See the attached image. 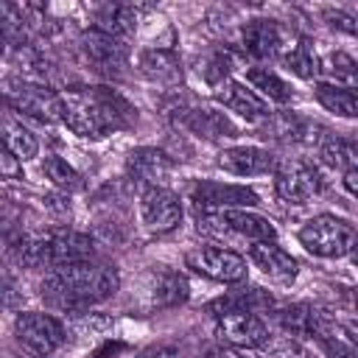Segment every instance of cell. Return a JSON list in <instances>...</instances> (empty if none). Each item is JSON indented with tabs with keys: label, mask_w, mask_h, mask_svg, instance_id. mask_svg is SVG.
<instances>
[{
	"label": "cell",
	"mask_w": 358,
	"mask_h": 358,
	"mask_svg": "<svg viewBox=\"0 0 358 358\" xmlns=\"http://www.w3.org/2000/svg\"><path fill=\"white\" fill-rule=\"evenodd\" d=\"M59 120L78 137L101 140L137 123V109L112 87H67L59 92Z\"/></svg>",
	"instance_id": "obj_1"
},
{
	"label": "cell",
	"mask_w": 358,
	"mask_h": 358,
	"mask_svg": "<svg viewBox=\"0 0 358 358\" xmlns=\"http://www.w3.org/2000/svg\"><path fill=\"white\" fill-rule=\"evenodd\" d=\"M120 288V274L109 263L81 260L62 268H50L42 280V296L59 310H84L115 296Z\"/></svg>",
	"instance_id": "obj_2"
},
{
	"label": "cell",
	"mask_w": 358,
	"mask_h": 358,
	"mask_svg": "<svg viewBox=\"0 0 358 358\" xmlns=\"http://www.w3.org/2000/svg\"><path fill=\"white\" fill-rule=\"evenodd\" d=\"M17 263L25 268H62L70 263L92 260L95 241L76 229H48L39 235L22 238L17 246H11Z\"/></svg>",
	"instance_id": "obj_3"
},
{
	"label": "cell",
	"mask_w": 358,
	"mask_h": 358,
	"mask_svg": "<svg viewBox=\"0 0 358 358\" xmlns=\"http://www.w3.org/2000/svg\"><path fill=\"white\" fill-rule=\"evenodd\" d=\"M199 232L210 235V238H243L249 243H260V241H274L277 229L274 224L255 213V210H210V213H199L196 215Z\"/></svg>",
	"instance_id": "obj_4"
},
{
	"label": "cell",
	"mask_w": 358,
	"mask_h": 358,
	"mask_svg": "<svg viewBox=\"0 0 358 358\" xmlns=\"http://www.w3.org/2000/svg\"><path fill=\"white\" fill-rule=\"evenodd\" d=\"M187 296H190L187 277L171 266H148L140 274L137 291H134V302L145 313L176 308L182 302H187Z\"/></svg>",
	"instance_id": "obj_5"
},
{
	"label": "cell",
	"mask_w": 358,
	"mask_h": 358,
	"mask_svg": "<svg viewBox=\"0 0 358 358\" xmlns=\"http://www.w3.org/2000/svg\"><path fill=\"white\" fill-rule=\"evenodd\" d=\"M299 243L316 257H344L355 246V227L338 215H316L299 229Z\"/></svg>",
	"instance_id": "obj_6"
},
{
	"label": "cell",
	"mask_w": 358,
	"mask_h": 358,
	"mask_svg": "<svg viewBox=\"0 0 358 358\" xmlns=\"http://www.w3.org/2000/svg\"><path fill=\"white\" fill-rule=\"evenodd\" d=\"M324 187V179L319 168L308 159H285L274 168V190L285 204H308L313 196H319Z\"/></svg>",
	"instance_id": "obj_7"
},
{
	"label": "cell",
	"mask_w": 358,
	"mask_h": 358,
	"mask_svg": "<svg viewBox=\"0 0 358 358\" xmlns=\"http://www.w3.org/2000/svg\"><path fill=\"white\" fill-rule=\"evenodd\" d=\"M14 336L34 355L45 358V355H53L67 341V327L50 313L25 310V313H20L14 319Z\"/></svg>",
	"instance_id": "obj_8"
},
{
	"label": "cell",
	"mask_w": 358,
	"mask_h": 358,
	"mask_svg": "<svg viewBox=\"0 0 358 358\" xmlns=\"http://www.w3.org/2000/svg\"><path fill=\"white\" fill-rule=\"evenodd\" d=\"M185 263L196 274H204L215 282H243L249 274L246 257L232 249H224V246H199V249L187 252Z\"/></svg>",
	"instance_id": "obj_9"
},
{
	"label": "cell",
	"mask_w": 358,
	"mask_h": 358,
	"mask_svg": "<svg viewBox=\"0 0 358 358\" xmlns=\"http://www.w3.org/2000/svg\"><path fill=\"white\" fill-rule=\"evenodd\" d=\"M215 336L232 350H257L266 344L268 324L252 310H224L215 316Z\"/></svg>",
	"instance_id": "obj_10"
},
{
	"label": "cell",
	"mask_w": 358,
	"mask_h": 358,
	"mask_svg": "<svg viewBox=\"0 0 358 358\" xmlns=\"http://www.w3.org/2000/svg\"><path fill=\"white\" fill-rule=\"evenodd\" d=\"M6 103L14 112L31 115L42 123H53L59 120V92H53L45 84L36 81H25V78H14L6 87Z\"/></svg>",
	"instance_id": "obj_11"
},
{
	"label": "cell",
	"mask_w": 358,
	"mask_h": 358,
	"mask_svg": "<svg viewBox=\"0 0 358 358\" xmlns=\"http://www.w3.org/2000/svg\"><path fill=\"white\" fill-rule=\"evenodd\" d=\"M190 199L196 204L199 213H210V210H252L260 199L252 187L246 185H229V182H210V179H201L193 185L190 190Z\"/></svg>",
	"instance_id": "obj_12"
},
{
	"label": "cell",
	"mask_w": 358,
	"mask_h": 358,
	"mask_svg": "<svg viewBox=\"0 0 358 358\" xmlns=\"http://www.w3.org/2000/svg\"><path fill=\"white\" fill-rule=\"evenodd\" d=\"M171 173H173V159L162 148L143 145V148L129 151L126 157V176L140 193L151 187H165Z\"/></svg>",
	"instance_id": "obj_13"
},
{
	"label": "cell",
	"mask_w": 358,
	"mask_h": 358,
	"mask_svg": "<svg viewBox=\"0 0 358 358\" xmlns=\"http://www.w3.org/2000/svg\"><path fill=\"white\" fill-rule=\"evenodd\" d=\"M140 221L148 232L165 235L182 224V201L168 187H151L140 193Z\"/></svg>",
	"instance_id": "obj_14"
},
{
	"label": "cell",
	"mask_w": 358,
	"mask_h": 358,
	"mask_svg": "<svg viewBox=\"0 0 358 358\" xmlns=\"http://www.w3.org/2000/svg\"><path fill=\"white\" fill-rule=\"evenodd\" d=\"M81 53L84 59L106 76H120L129 67V48L123 39H115L109 34H101L95 28L81 34Z\"/></svg>",
	"instance_id": "obj_15"
},
{
	"label": "cell",
	"mask_w": 358,
	"mask_h": 358,
	"mask_svg": "<svg viewBox=\"0 0 358 358\" xmlns=\"http://www.w3.org/2000/svg\"><path fill=\"white\" fill-rule=\"evenodd\" d=\"M241 45L243 53H249L252 59H274L282 56V50L288 48L282 25L266 17H255L241 28Z\"/></svg>",
	"instance_id": "obj_16"
},
{
	"label": "cell",
	"mask_w": 358,
	"mask_h": 358,
	"mask_svg": "<svg viewBox=\"0 0 358 358\" xmlns=\"http://www.w3.org/2000/svg\"><path fill=\"white\" fill-rule=\"evenodd\" d=\"M266 137H274V140H280V143H294V145H319V140L327 134L319 123H313V120H308V117H302V115H296V112H274V115H268V120H266Z\"/></svg>",
	"instance_id": "obj_17"
},
{
	"label": "cell",
	"mask_w": 358,
	"mask_h": 358,
	"mask_svg": "<svg viewBox=\"0 0 358 358\" xmlns=\"http://www.w3.org/2000/svg\"><path fill=\"white\" fill-rule=\"evenodd\" d=\"M218 165L235 176H263V173H274L277 157L260 145H232L218 154Z\"/></svg>",
	"instance_id": "obj_18"
},
{
	"label": "cell",
	"mask_w": 358,
	"mask_h": 358,
	"mask_svg": "<svg viewBox=\"0 0 358 358\" xmlns=\"http://www.w3.org/2000/svg\"><path fill=\"white\" fill-rule=\"evenodd\" d=\"M215 101H218L224 109L235 112L238 117H243V120H249V123L268 120V115H271L268 103H266L255 90H249V87L241 84V81H224V84H218Z\"/></svg>",
	"instance_id": "obj_19"
},
{
	"label": "cell",
	"mask_w": 358,
	"mask_h": 358,
	"mask_svg": "<svg viewBox=\"0 0 358 358\" xmlns=\"http://www.w3.org/2000/svg\"><path fill=\"white\" fill-rule=\"evenodd\" d=\"M249 260L274 282L280 285H291L296 280V260L282 249L277 246L274 241H260V243H249Z\"/></svg>",
	"instance_id": "obj_20"
},
{
	"label": "cell",
	"mask_w": 358,
	"mask_h": 358,
	"mask_svg": "<svg viewBox=\"0 0 358 358\" xmlns=\"http://www.w3.org/2000/svg\"><path fill=\"white\" fill-rule=\"evenodd\" d=\"M137 70L159 87L176 90L182 84V62L171 48H148L137 56Z\"/></svg>",
	"instance_id": "obj_21"
},
{
	"label": "cell",
	"mask_w": 358,
	"mask_h": 358,
	"mask_svg": "<svg viewBox=\"0 0 358 358\" xmlns=\"http://www.w3.org/2000/svg\"><path fill=\"white\" fill-rule=\"evenodd\" d=\"M179 120L185 129H190L193 134L204 137V140H229L238 137V126L229 120V115L215 112V109H204V106H187L179 112Z\"/></svg>",
	"instance_id": "obj_22"
},
{
	"label": "cell",
	"mask_w": 358,
	"mask_h": 358,
	"mask_svg": "<svg viewBox=\"0 0 358 358\" xmlns=\"http://www.w3.org/2000/svg\"><path fill=\"white\" fill-rule=\"evenodd\" d=\"M0 145L17 159V162H28L39 154V140L36 134L14 115V112H3L0 109Z\"/></svg>",
	"instance_id": "obj_23"
},
{
	"label": "cell",
	"mask_w": 358,
	"mask_h": 358,
	"mask_svg": "<svg viewBox=\"0 0 358 358\" xmlns=\"http://www.w3.org/2000/svg\"><path fill=\"white\" fill-rule=\"evenodd\" d=\"M140 6H126V3H106L101 8H95V31L109 34L115 39H123L137 28L140 22Z\"/></svg>",
	"instance_id": "obj_24"
},
{
	"label": "cell",
	"mask_w": 358,
	"mask_h": 358,
	"mask_svg": "<svg viewBox=\"0 0 358 358\" xmlns=\"http://www.w3.org/2000/svg\"><path fill=\"white\" fill-rule=\"evenodd\" d=\"M246 81H249V90H255L266 103L274 101V103H288L294 98V90L285 78H280L274 70L268 67H249L246 70Z\"/></svg>",
	"instance_id": "obj_25"
},
{
	"label": "cell",
	"mask_w": 358,
	"mask_h": 358,
	"mask_svg": "<svg viewBox=\"0 0 358 358\" xmlns=\"http://www.w3.org/2000/svg\"><path fill=\"white\" fill-rule=\"evenodd\" d=\"M316 154L319 159L327 165V168H336L341 173L347 171H355V159H358V151H355V143L347 140V137H336V134H324L316 145Z\"/></svg>",
	"instance_id": "obj_26"
},
{
	"label": "cell",
	"mask_w": 358,
	"mask_h": 358,
	"mask_svg": "<svg viewBox=\"0 0 358 358\" xmlns=\"http://www.w3.org/2000/svg\"><path fill=\"white\" fill-rule=\"evenodd\" d=\"M316 101L338 115V117H355L358 115V98H355V87H338V84H327V81H319L316 84Z\"/></svg>",
	"instance_id": "obj_27"
},
{
	"label": "cell",
	"mask_w": 358,
	"mask_h": 358,
	"mask_svg": "<svg viewBox=\"0 0 358 358\" xmlns=\"http://www.w3.org/2000/svg\"><path fill=\"white\" fill-rule=\"evenodd\" d=\"M280 59H282V64H285L291 73H296L299 78H313V76H319V56H316V50H313V45H310L308 36L294 39V45H288Z\"/></svg>",
	"instance_id": "obj_28"
},
{
	"label": "cell",
	"mask_w": 358,
	"mask_h": 358,
	"mask_svg": "<svg viewBox=\"0 0 358 358\" xmlns=\"http://www.w3.org/2000/svg\"><path fill=\"white\" fill-rule=\"evenodd\" d=\"M274 313H277V322H280L285 336H291V338H313V305L296 302V305L277 308Z\"/></svg>",
	"instance_id": "obj_29"
},
{
	"label": "cell",
	"mask_w": 358,
	"mask_h": 358,
	"mask_svg": "<svg viewBox=\"0 0 358 358\" xmlns=\"http://www.w3.org/2000/svg\"><path fill=\"white\" fill-rule=\"evenodd\" d=\"M319 73L327 76V84H338V87H355V59L347 56L344 50L327 53L319 62Z\"/></svg>",
	"instance_id": "obj_30"
},
{
	"label": "cell",
	"mask_w": 358,
	"mask_h": 358,
	"mask_svg": "<svg viewBox=\"0 0 358 358\" xmlns=\"http://www.w3.org/2000/svg\"><path fill=\"white\" fill-rule=\"evenodd\" d=\"M232 64H235L232 50H229V48H215V50H210L204 59H199V73L204 76L207 84H215V87H218V84L227 81Z\"/></svg>",
	"instance_id": "obj_31"
},
{
	"label": "cell",
	"mask_w": 358,
	"mask_h": 358,
	"mask_svg": "<svg viewBox=\"0 0 358 358\" xmlns=\"http://www.w3.org/2000/svg\"><path fill=\"white\" fill-rule=\"evenodd\" d=\"M42 173L59 187V190H78L81 185H84V179H81V173L67 162V159H62V157H56V154H50V157H45V162H42Z\"/></svg>",
	"instance_id": "obj_32"
},
{
	"label": "cell",
	"mask_w": 358,
	"mask_h": 358,
	"mask_svg": "<svg viewBox=\"0 0 358 358\" xmlns=\"http://www.w3.org/2000/svg\"><path fill=\"white\" fill-rule=\"evenodd\" d=\"M260 358H308V350L302 347L299 338L291 336H268L263 347H257Z\"/></svg>",
	"instance_id": "obj_33"
},
{
	"label": "cell",
	"mask_w": 358,
	"mask_h": 358,
	"mask_svg": "<svg viewBox=\"0 0 358 358\" xmlns=\"http://www.w3.org/2000/svg\"><path fill=\"white\" fill-rule=\"evenodd\" d=\"M330 358H355V341L352 338H344V336H336V338H324L319 341Z\"/></svg>",
	"instance_id": "obj_34"
},
{
	"label": "cell",
	"mask_w": 358,
	"mask_h": 358,
	"mask_svg": "<svg viewBox=\"0 0 358 358\" xmlns=\"http://www.w3.org/2000/svg\"><path fill=\"white\" fill-rule=\"evenodd\" d=\"M20 305H22V294L17 291V285L0 280V310H17Z\"/></svg>",
	"instance_id": "obj_35"
},
{
	"label": "cell",
	"mask_w": 358,
	"mask_h": 358,
	"mask_svg": "<svg viewBox=\"0 0 358 358\" xmlns=\"http://www.w3.org/2000/svg\"><path fill=\"white\" fill-rule=\"evenodd\" d=\"M324 17L330 20L333 28H341L344 34H355V17L352 14H347V11H327Z\"/></svg>",
	"instance_id": "obj_36"
},
{
	"label": "cell",
	"mask_w": 358,
	"mask_h": 358,
	"mask_svg": "<svg viewBox=\"0 0 358 358\" xmlns=\"http://www.w3.org/2000/svg\"><path fill=\"white\" fill-rule=\"evenodd\" d=\"M6 176L8 179H17L20 176V162L0 145V179H6Z\"/></svg>",
	"instance_id": "obj_37"
},
{
	"label": "cell",
	"mask_w": 358,
	"mask_h": 358,
	"mask_svg": "<svg viewBox=\"0 0 358 358\" xmlns=\"http://www.w3.org/2000/svg\"><path fill=\"white\" fill-rule=\"evenodd\" d=\"M134 358H179V350L171 347V344H157V347H148V350L137 352Z\"/></svg>",
	"instance_id": "obj_38"
},
{
	"label": "cell",
	"mask_w": 358,
	"mask_h": 358,
	"mask_svg": "<svg viewBox=\"0 0 358 358\" xmlns=\"http://www.w3.org/2000/svg\"><path fill=\"white\" fill-rule=\"evenodd\" d=\"M201 358H241V355H238V350H232V347H224V344H221V347H210Z\"/></svg>",
	"instance_id": "obj_39"
},
{
	"label": "cell",
	"mask_w": 358,
	"mask_h": 358,
	"mask_svg": "<svg viewBox=\"0 0 358 358\" xmlns=\"http://www.w3.org/2000/svg\"><path fill=\"white\" fill-rule=\"evenodd\" d=\"M344 187H347L350 196H355V171H347L344 173Z\"/></svg>",
	"instance_id": "obj_40"
}]
</instances>
